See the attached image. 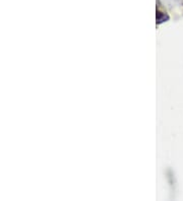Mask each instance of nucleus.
I'll return each instance as SVG.
<instances>
[{
  "label": "nucleus",
  "instance_id": "obj_1",
  "mask_svg": "<svg viewBox=\"0 0 183 201\" xmlns=\"http://www.w3.org/2000/svg\"><path fill=\"white\" fill-rule=\"evenodd\" d=\"M169 20V15L165 11H162L160 8L157 9V23L160 25L162 22H165Z\"/></svg>",
  "mask_w": 183,
  "mask_h": 201
}]
</instances>
